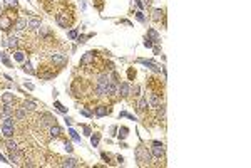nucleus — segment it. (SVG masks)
<instances>
[{
	"mask_svg": "<svg viewBox=\"0 0 251 168\" xmlns=\"http://www.w3.org/2000/svg\"><path fill=\"white\" fill-rule=\"evenodd\" d=\"M15 12H12V10H7V12H3L2 15H0V29L2 30H9L10 27H13V24H15Z\"/></svg>",
	"mask_w": 251,
	"mask_h": 168,
	"instance_id": "1",
	"label": "nucleus"
},
{
	"mask_svg": "<svg viewBox=\"0 0 251 168\" xmlns=\"http://www.w3.org/2000/svg\"><path fill=\"white\" fill-rule=\"evenodd\" d=\"M2 133H3L5 138H12L15 135V121H13V118L7 116V118L3 119V123H2Z\"/></svg>",
	"mask_w": 251,
	"mask_h": 168,
	"instance_id": "2",
	"label": "nucleus"
},
{
	"mask_svg": "<svg viewBox=\"0 0 251 168\" xmlns=\"http://www.w3.org/2000/svg\"><path fill=\"white\" fill-rule=\"evenodd\" d=\"M136 158H137V161H139L141 167H146V165H149V161H151V155H149L147 148H144L142 145H139V146L136 148Z\"/></svg>",
	"mask_w": 251,
	"mask_h": 168,
	"instance_id": "3",
	"label": "nucleus"
},
{
	"mask_svg": "<svg viewBox=\"0 0 251 168\" xmlns=\"http://www.w3.org/2000/svg\"><path fill=\"white\" fill-rule=\"evenodd\" d=\"M55 20H57V24L60 27H69L72 24L74 17H72V14H69V12L64 10V12H59L57 15H55Z\"/></svg>",
	"mask_w": 251,
	"mask_h": 168,
	"instance_id": "4",
	"label": "nucleus"
},
{
	"mask_svg": "<svg viewBox=\"0 0 251 168\" xmlns=\"http://www.w3.org/2000/svg\"><path fill=\"white\" fill-rule=\"evenodd\" d=\"M37 76H39L40 79H52L55 74H57V71H54V69H50V66H42L37 72H35Z\"/></svg>",
	"mask_w": 251,
	"mask_h": 168,
	"instance_id": "5",
	"label": "nucleus"
},
{
	"mask_svg": "<svg viewBox=\"0 0 251 168\" xmlns=\"http://www.w3.org/2000/svg\"><path fill=\"white\" fill-rule=\"evenodd\" d=\"M152 156L156 160H163L164 158V146L161 141H154L152 143Z\"/></svg>",
	"mask_w": 251,
	"mask_h": 168,
	"instance_id": "6",
	"label": "nucleus"
},
{
	"mask_svg": "<svg viewBox=\"0 0 251 168\" xmlns=\"http://www.w3.org/2000/svg\"><path fill=\"white\" fill-rule=\"evenodd\" d=\"M96 54L97 52H94V50H89V52H86L84 54V57L80 59V66H94V61H96Z\"/></svg>",
	"mask_w": 251,
	"mask_h": 168,
	"instance_id": "7",
	"label": "nucleus"
},
{
	"mask_svg": "<svg viewBox=\"0 0 251 168\" xmlns=\"http://www.w3.org/2000/svg\"><path fill=\"white\" fill-rule=\"evenodd\" d=\"M50 61H52V64L55 66V67H64L65 64H67V57L65 56H60V54H54L52 57H50Z\"/></svg>",
	"mask_w": 251,
	"mask_h": 168,
	"instance_id": "8",
	"label": "nucleus"
},
{
	"mask_svg": "<svg viewBox=\"0 0 251 168\" xmlns=\"http://www.w3.org/2000/svg\"><path fill=\"white\" fill-rule=\"evenodd\" d=\"M139 62H141V64H144V66L147 67V69L154 71V72H161V69H163L161 66H157V64H156V62H152V61H147V59H139Z\"/></svg>",
	"mask_w": 251,
	"mask_h": 168,
	"instance_id": "9",
	"label": "nucleus"
},
{
	"mask_svg": "<svg viewBox=\"0 0 251 168\" xmlns=\"http://www.w3.org/2000/svg\"><path fill=\"white\" fill-rule=\"evenodd\" d=\"M111 111H112V109L109 108V106H97V108H96V116L102 118V116H107V114H111Z\"/></svg>",
	"mask_w": 251,
	"mask_h": 168,
	"instance_id": "10",
	"label": "nucleus"
},
{
	"mask_svg": "<svg viewBox=\"0 0 251 168\" xmlns=\"http://www.w3.org/2000/svg\"><path fill=\"white\" fill-rule=\"evenodd\" d=\"M119 94H121V96H129V94H131V86H129V82H122V84L119 86Z\"/></svg>",
	"mask_w": 251,
	"mask_h": 168,
	"instance_id": "11",
	"label": "nucleus"
},
{
	"mask_svg": "<svg viewBox=\"0 0 251 168\" xmlns=\"http://www.w3.org/2000/svg\"><path fill=\"white\" fill-rule=\"evenodd\" d=\"M147 39H151L152 42H159V40H161V35H159L154 29H149L147 30Z\"/></svg>",
	"mask_w": 251,
	"mask_h": 168,
	"instance_id": "12",
	"label": "nucleus"
},
{
	"mask_svg": "<svg viewBox=\"0 0 251 168\" xmlns=\"http://www.w3.org/2000/svg\"><path fill=\"white\" fill-rule=\"evenodd\" d=\"M2 101H3L5 104H12V103L15 101V96H13L12 93H5V94H2Z\"/></svg>",
	"mask_w": 251,
	"mask_h": 168,
	"instance_id": "13",
	"label": "nucleus"
},
{
	"mask_svg": "<svg viewBox=\"0 0 251 168\" xmlns=\"http://www.w3.org/2000/svg\"><path fill=\"white\" fill-rule=\"evenodd\" d=\"M13 27H15L17 30H24L25 27H27V20L25 19H17L15 24H13Z\"/></svg>",
	"mask_w": 251,
	"mask_h": 168,
	"instance_id": "14",
	"label": "nucleus"
},
{
	"mask_svg": "<svg viewBox=\"0 0 251 168\" xmlns=\"http://www.w3.org/2000/svg\"><path fill=\"white\" fill-rule=\"evenodd\" d=\"M25 116H27V109L25 108H17V111H15V118L19 119V121H22V119H25Z\"/></svg>",
	"mask_w": 251,
	"mask_h": 168,
	"instance_id": "15",
	"label": "nucleus"
},
{
	"mask_svg": "<svg viewBox=\"0 0 251 168\" xmlns=\"http://www.w3.org/2000/svg\"><path fill=\"white\" fill-rule=\"evenodd\" d=\"M3 46H9V47L13 49V47L19 46V39H17V37H10L9 40H3Z\"/></svg>",
	"mask_w": 251,
	"mask_h": 168,
	"instance_id": "16",
	"label": "nucleus"
},
{
	"mask_svg": "<svg viewBox=\"0 0 251 168\" xmlns=\"http://www.w3.org/2000/svg\"><path fill=\"white\" fill-rule=\"evenodd\" d=\"M13 59L17 61V62H24V61H25V54H24L22 50H15V52H13Z\"/></svg>",
	"mask_w": 251,
	"mask_h": 168,
	"instance_id": "17",
	"label": "nucleus"
},
{
	"mask_svg": "<svg viewBox=\"0 0 251 168\" xmlns=\"http://www.w3.org/2000/svg\"><path fill=\"white\" fill-rule=\"evenodd\" d=\"M27 27H30V29H39V27H40V20L39 19H30L29 22H27Z\"/></svg>",
	"mask_w": 251,
	"mask_h": 168,
	"instance_id": "18",
	"label": "nucleus"
},
{
	"mask_svg": "<svg viewBox=\"0 0 251 168\" xmlns=\"http://www.w3.org/2000/svg\"><path fill=\"white\" fill-rule=\"evenodd\" d=\"M146 108H147V99L141 98V99H139V103H137V109L142 113V111H146Z\"/></svg>",
	"mask_w": 251,
	"mask_h": 168,
	"instance_id": "19",
	"label": "nucleus"
},
{
	"mask_svg": "<svg viewBox=\"0 0 251 168\" xmlns=\"http://www.w3.org/2000/svg\"><path fill=\"white\" fill-rule=\"evenodd\" d=\"M119 135V139H124V138H127V135H129V128H126V126H122V128H119V131H117Z\"/></svg>",
	"mask_w": 251,
	"mask_h": 168,
	"instance_id": "20",
	"label": "nucleus"
},
{
	"mask_svg": "<svg viewBox=\"0 0 251 168\" xmlns=\"http://www.w3.org/2000/svg\"><path fill=\"white\" fill-rule=\"evenodd\" d=\"M50 135H52V136H60V135H62V129L59 128V126H55V124H52V126H50Z\"/></svg>",
	"mask_w": 251,
	"mask_h": 168,
	"instance_id": "21",
	"label": "nucleus"
},
{
	"mask_svg": "<svg viewBox=\"0 0 251 168\" xmlns=\"http://www.w3.org/2000/svg\"><path fill=\"white\" fill-rule=\"evenodd\" d=\"M77 160L74 158H69V160H64V163H62V167H77Z\"/></svg>",
	"mask_w": 251,
	"mask_h": 168,
	"instance_id": "22",
	"label": "nucleus"
},
{
	"mask_svg": "<svg viewBox=\"0 0 251 168\" xmlns=\"http://www.w3.org/2000/svg\"><path fill=\"white\" fill-rule=\"evenodd\" d=\"M69 135H70V138L74 139L76 143H79V145H80V136L77 135V131H76V129H69Z\"/></svg>",
	"mask_w": 251,
	"mask_h": 168,
	"instance_id": "23",
	"label": "nucleus"
},
{
	"mask_svg": "<svg viewBox=\"0 0 251 168\" xmlns=\"http://www.w3.org/2000/svg\"><path fill=\"white\" fill-rule=\"evenodd\" d=\"M163 15H164V10L157 9V10H154V15H152V19H154L156 22H159V20L163 19Z\"/></svg>",
	"mask_w": 251,
	"mask_h": 168,
	"instance_id": "24",
	"label": "nucleus"
},
{
	"mask_svg": "<svg viewBox=\"0 0 251 168\" xmlns=\"http://www.w3.org/2000/svg\"><path fill=\"white\" fill-rule=\"evenodd\" d=\"M5 145H7V148H9V151H15V150H19V148H17V143H15V141H12V139H7V143H5Z\"/></svg>",
	"mask_w": 251,
	"mask_h": 168,
	"instance_id": "25",
	"label": "nucleus"
},
{
	"mask_svg": "<svg viewBox=\"0 0 251 168\" xmlns=\"http://www.w3.org/2000/svg\"><path fill=\"white\" fill-rule=\"evenodd\" d=\"M24 108L34 111V109L37 108V103H34V101H25V103H24Z\"/></svg>",
	"mask_w": 251,
	"mask_h": 168,
	"instance_id": "26",
	"label": "nucleus"
},
{
	"mask_svg": "<svg viewBox=\"0 0 251 168\" xmlns=\"http://www.w3.org/2000/svg\"><path fill=\"white\" fill-rule=\"evenodd\" d=\"M99 139H101V135H97V133H94V136H90V145H92L94 148L99 145Z\"/></svg>",
	"mask_w": 251,
	"mask_h": 168,
	"instance_id": "27",
	"label": "nucleus"
},
{
	"mask_svg": "<svg viewBox=\"0 0 251 168\" xmlns=\"http://www.w3.org/2000/svg\"><path fill=\"white\" fill-rule=\"evenodd\" d=\"M24 71H25L27 74H35V71H34V67H32V64H30L29 61L25 62V66H24Z\"/></svg>",
	"mask_w": 251,
	"mask_h": 168,
	"instance_id": "28",
	"label": "nucleus"
},
{
	"mask_svg": "<svg viewBox=\"0 0 251 168\" xmlns=\"http://www.w3.org/2000/svg\"><path fill=\"white\" fill-rule=\"evenodd\" d=\"M2 61H3V64L7 66V67H12V62L9 59V54H2Z\"/></svg>",
	"mask_w": 251,
	"mask_h": 168,
	"instance_id": "29",
	"label": "nucleus"
},
{
	"mask_svg": "<svg viewBox=\"0 0 251 168\" xmlns=\"http://www.w3.org/2000/svg\"><path fill=\"white\" fill-rule=\"evenodd\" d=\"M136 19L139 20V22H142V24L146 22V17H144V14H142L141 10H137V12H136Z\"/></svg>",
	"mask_w": 251,
	"mask_h": 168,
	"instance_id": "30",
	"label": "nucleus"
},
{
	"mask_svg": "<svg viewBox=\"0 0 251 168\" xmlns=\"http://www.w3.org/2000/svg\"><path fill=\"white\" fill-rule=\"evenodd\" d=\"M54 106H55V108H57L59 111H60V113H64V114L67 113V108H64V106H62V104H60L59 101H55V103H54Z\"/></svg>",
	"mask_w": 251,
	"mask_h": 168,
	"instance_id": "31",
	"label": "nucleus"
},
{
	"mask_svg": "<svg viewBox=\"0 0 251 168\" xmlns=\"http://www.w3.org/2000/svg\"><path fill=\"white\" fill-rule=\"evenodd\" d=\"M64 150H65L67 153H72V150H74V148H72V145H70L69 141H64Z\"/></svg>",
	"mask_w": 251,
	"mask_h": 168,
	"instance_id": "32",
	"label": "nucleus"
},
{
	"mask_svg": "<svg viewBox=\"0 0 251 168\" xmlns=\"http://www.w3.org/2000/svg\"><path fill=\"white\" fill-rule=\"evenodd\" d=\"M69 39H77V29L69 30Z\"/></svg>",
	"mask_w": 251,
	"mask_h": 168,
	"instance_id": "33",
	"label": "nucleus"
},
{
	"mask_svg": "<svg viewBox=\"0 0 251 168\" xmlns=\"http://www.w3.org/2000/svg\"><path fill=\"white\" fill-rule=\"evenodd\" d=\"M127 76H129V79L132 81V79H134V78H136V71L132 69V67H131V69L127 71Z\"/></svg>",
	"mask_w": 251,
	"mask_h": 168,
	"instance_id": "34",
	"label": "nucleus"
},
{
	"mask_svg": "<svg viewBox=\"0 0 251 168\" xmlns=\"http://www.w3.org/2000/svg\"><path fill=\"white\" fill-rule=\"evenodd\" d=\"M5 3H7V5H10V7H17V5H19V2H17V0H5Z\"/></svg>",
	"mask_w": 251,
	"mask_h": 168,
	"instance_id": "35",
	"label": "nucleus"
},
{
	"mask_svg": "<svg viewBox=\"0 0 251 168\" xmlns=\"http://www.w3.org/2000/svg\"><path fill=\"white\" fill-rule=\"evenodd\" d=\"M131 94L139 96V86H132V88H131Z\"/></svg>",
	"mask_w": 251,
	"mask_h": 168,
	"instance_id": "36",
	"label": "nucleus"
},
{
	"mask_svg": "<svg viewBox=\"0 0 251 168\" xmlns=\"http://www.w3.org/2000/svg\"><path fill=\"white\" fill-rule=\"evenodd\" d=\"M80 114H82V116H87V118H90V116H92V113H90V111H87V109H80Z\"/></svg>",
	"mask_w": 251,
	"mask_h": 168,
	"instance_id": "37",
	"label": "nucleus"
},
{
	"mask_svg": "<svg viewBox=\"0 0 251 168\" xmlns=\"http://www.w3.org/2000/svg\"><path fill=\"white\" fill-rule=\"evenodd\" d=\"M144 46H146V47H149V49H151V47H152V40L146 37V40H144Z\"/></svg>",
	"mask_w": 251,
	"mask_h": 168,
	"instance_id": "38",
	"label": "nucleus"
},
{
	"mask_svg": "<svg viewBox=\"0 0 251 168\" xmlns=\"http://www.w3.org/2000/svg\"><path fill=\"white\" fill-rule=\"evenodd\" d=\"M64 121H65V124H69V126L72 124V118H69V116H65V118H64Z\"/></svg>",
	"mask_w": 251,
	"mask_h": 168,
	"instance_id": "39",
	"label": "nucleus"
},
{
	"mask_svg": "<svg viewBox=\"0 0 251 168\" xmlns=\"http://www.w3.org/2000/svg\"><path fill=\"white\" fill-rule=\"evenodd\" d=\"M84 133L89 136V135H90V128H89V126H84Z\"/></svg>",
	"mask_w": 251,
	"mask_h": 168,
	"instance_id": "40",
	"label": "nucleus"
},
{
	"mask_svg": "<svg viewBox=\"0 0 251 168\" xmlns=\"http://www.w3.org/2000/svg\"><path fill=\"white\" fill-rule=\"evenodd\" d=\"M102 160H106V161H109V160H111V156H109L107 153H102Z\"/></svg>",
	"mask_w": 251,
	"mask_h": 168,
	"instance_id": "41",
	"label": "nucleus"
},
{
	"mask_svg": "<svg viewBox=\"0 0 251 168\" xmlns=\"http://www.w3.org/2000/svg\"><path fill=\"white\" fill-rule=\"evenodd\" d=\"M25 88H27V89H30V91H32V89H34V84H30V82H25Z\"/></svg>",
	"mask_w": 251,
	"mask_h": 168,
	"instance_id": "42",
	"label": "nucleus"
},
{
	"mask_svg": "<svg viewBox=\"0 0 251 168\" xmlns=\"http://www.w3.org/2000/svg\"><path fill=\"white\" fill-rule=\"evenodd\" d=\"M109 131H111V135H114V133H116V131H117V128H116V126H112V128L109 129Z\"/></svg>",
	"mask_w": 251,
	"mask_h": 168,
	"instance_id": "43",
	"label": "nucleus"
},
{
	"mask_svg": "<svg viewBox=\"0 0 251 168\" xmlns=\"http://www.w3.org/2000/svg\"><path fill=\"white\" fill-rule=\"evenodd\" d=\"M0 12H2V3H0Z\"/></svg>",
	"mask_w": 251,
	"mask_h": 168,
	"instance_id": "44",
	"label": "nucleus"
},
{
	"mask_svg": "<svg viewBox=\"0 0 251 168\" xmlns=\"http://www.w3.org/2000/svg\"><path fill=\"white\" fill-rule=\"evenodd\" d=\"M0 114H2V111H0Z\"/></svg>",
	"mask_w": 251,
	"mask_h": 168,
	"instance_id": "45",
	"label": "nucleus"
}]
</instances>
